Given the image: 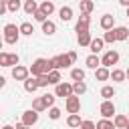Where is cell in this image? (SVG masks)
Masks as SVG:
<instances>
[{"instance_id":"1","label":"cell","mask_w":129,"mask_h":129,"mask_svg":"<svg viewBox=\"0 0 129 129\" xmlns=\"http://www.w3.org/2000/svg\"><path fill=\"white\" fill-rule=\"evenodd\" d=\"M48 71H50V62H48V58H36V60L30 64V69H28V73H30L32 77H38V75L48 73Z\"/></svg>"},{"instance_id":"2","label":"cell","mask_w":129,"mask_h":129,"mask_svg":"<svg viewBox=\"0 0 129 129\" xmlns=\"http://www.w3.org/2000/svg\"><path fill=\"white\" fill-rule=\"evenodd\" d=\"M18 38H20V30H18V26H16V24H6V26H4V42H8V44H16Z\"/></svg>"},{"instance_id":"3","label":"cell","mask_w":129,"mask_h":129,"mask_svg":"<svg viewBox=\"0 0 129 129\" xmlns=\"http://www.w3.org/2000/svg\"><path fill=\"white\" fill-rule=\"evenodd\" d=\"M48 62H50V69H56V71L67 69V67H71V64H73V60L69 58V54H56V56L48 58Z\"/></svg>"},{"instance_id":"4","label":"cell","mask_w":129,"mask_h":129,"mask_svg":"<svg viewBox=\"0 0 129 129\" xmlns=\"http://www.w3.org/2000/svg\"><path fill=\"white\" fill-rule=\"evenodd\" d=\"M117 62H119V52L117 50H107L103 54V58H101V67H107V69H111Z\"/></svg>"},{"instance_id":"5","label":"cell","mask_w":129,"mask_h":129,"mask_svg":"<svg viewBox=\"0 0 129 129\" xmlns=\"http://www.w3.org/2000/svg\"><path fill=\"white\" fill-rule=\"evenodd\" d=\"M56 89H54V97H62V99H67V97H71L73 95V85L71 83H58V85H54Z\"/></svg>"},{"instance_id":"6","label":"cell","mask_w":129,"mask_h":129,"mask_svg":"<svg viewBox=\"0 0 129 129\" xmlns=\"http://www.w3.org/2000/svg\"><path fill=\"white\" fill-rule=\"evenodd\" d=\"M64 107H67L69 113H79L81 111V97H77V95L67 97L64 99Z\"/></svg>"},{"instance_id":"7","label":"cell","mask_w":129,"mask_h":129,"mask_svg":"<svg viewBox=\"0 0 129 129\" xmlns=\"http://www.w3.org/2000/svg\"><path fill=\"white\" fill-rule=\"evenodd\" d=\"M99 111H101L103 119H111V117H115V105H113V101H111V99H105V101L101 103Z\"/></svg>"},{"instance_id":"8","label":"cell","mask_w":129,"mask_h":129,"mask_svg":"<svg viewBox=\"0 0 129 129\" xmlns=\"http://www.w3.org/2000/svg\"><path fill=\"white\" fill-rule=\"evenodd\" d=\"M28 75H30V73H28V69H26V67H22V64L12 67V79H14V81H24Z\"/></svg>"},{"instance_id":"9","label":"cell","mask_w":129,"mask_h":129,"mask_svg":"<svg viewBox=\"0 0 129 129\" xmlns=\"http://www.w3.org/2000/svg\"><path fill=\"white\" fill-rule=\"evenodd\" d=\"M36 121H38V113H36L34 109H28V111H24V113H22V123H24V125L32 127Z\"/></svg>"},{"instance_id":"10","label":"cell","mask_w":129,"mask_h":129,"mask_svg":"<svg viewBox=\"0 0 129 129\" xmlns=\"http://www.w3.org/2000/svg\"><path fill=\"white\" fill-rule=\"evenodd\" d=\"M99 24H101L103 30H111V28H115V16L113 14H103Z\"/></svg>"},{"instance_id":"11","label":"cell","mask_w":129,"mask_h":129,"mask_svg":"<svg viewBox=\"0 0 129 129\" xmlns=\"http://www.w3.org/2000/svg\"><path fill=\"white\" fill-rule=\"evenodd\" d=\"M127 123H129V117H125V115H121V113H115V117H113L115 129H127Z\"/></svg>"},{"instance_id":"12","label":"cell","mask_w":129,"mask_h":129,"mask_svg":"<svg viewBox=\"0 0 129 129\" xmlns=\"http://www.w3.org/2000/svg\"><path fill=\"white\" fill-rule=\"evenodd\" d=\"M103 38H91V42H89V50L93 52V54H97V52H101L103 50Z\"/></svg>"},{"instance_id":"13","label":"cell","mask_w":129,"mask_h":129,"mask_svg":"<svg viewBox=\"0 0 129 129\" xmlns=\"http://www.w3.org/2000/svg\"><path fill=\"white\" fill-rule=\"evenodd\" d=\"M77 42H79L81 46H89V42H91V32H89V30L77 32Z\"/></svg>"},{"instance_id":"14","label":"cell","mask_w":129,"mask_h":129,"mask_svg":"<svg viewBox=\"0 0 129 129\" xmlns=\"http://www.w3.org/2000/svg\"><path fill=\"white\" fill-rule=\"evenodd\" d=\"M109 73H111V71H109L107 67H97V69H95V79H97V81H107V79H109Z\"/></svg>"},{"instance_id":"15","label":"cell","mask_w":129,"mask_h":129,"mask_svg":"<svg viewBox=\"0 0 129 129\" xmlns=\"http://www.w3.org/2000/svg\"><path fill=\"white\" fill-rule=\"evenodd\" d=\"M85 91H87V83H85V81H75V83H73V95L81 97Z\"/></svg>"},{"instance_id":"16","label":"cell","mask_w":129,"mask_h":129,"mask_svg":"<svg viewBox=\"0 0 129 129\" xmlns=\"http://www.w3.org/2000/svg\"><path fill=\"white\" fill-rule=\"evenodd\" d=\"M58 16H60L62 22H69V20L73 18V8H71V6H62V8L58 10Z\"/></svg>"},{"instance_id":"17","label":"cell","mask_w":129,"mask_h":129,"mask_svg":"<svg viewBox=\"0 0 129 129\" xmlns=\"http://www.w3.org/2000/svg\"><path fill=\"white\" fill-rule=\"evenodd\" d=\"M113 32H115V38L117 40H127L129 38V30L125 26H117V28H113Z\"/></svg>"},{"instance_id":"18","label":"cell","mask_w":129,"mask_h":129,"mask_svg":"<svg viewBox=\"0 0 129 129\" xmlns=\"http://www.w3.org/2000/svg\"><path fill=\"white\" fill-rule=\"evenodd\" d=\"M85 64H87L89 69H93V71H95L97 67H101V58H99L97 54H89V56H87V60H85Z\"/></svg>"},{"instance_id":"19","label":"cell","mask_w":129,"mask_h":129,"mask_svg":"<svg viewBox=\"0 0 129 129\" xmlns=\"http://www.w3.org/2000/svg\"><path fill=\"white\" fill-rule=\"evenodd\" d=\"M109 79H113L115 83H123V81H125V71H121V69H113V71L109 73Z\"/></svg>"},{"instance_id":"20","label":"cell","mask_w":129,"mask_h":129,"mask_svg":"<svg viewBox=\"0 0 129 129\" xmlns=\"http://www.w3.org/2000/svg\"><path fill=\"white\" fill-rule=\"evenodd\" d=\"M62 79H60V71H56V69H50L48 71V85H58Z\"/></svg>"},{"instance_id":"21","label":"cell","mask_w":129,"mask_h":129,"mask_svg":"<svg viewBox=\"0 0 129 129\" xmlns=\"http://www.w3.org/2000/svg\"><path fill=\"white\" fill-rule=\"evenodd\" d=\"M36 89H38V85H36V77H32V79L26 77V79H24V91H26V93H34Z\"/></svg>"},{"instance_id":"22","label":"cell","mask_w":129,"mask_h":129,"mask_svg":"<svg viewBox=\"0 0 129 129\" xmlns=\"http://www.w3.org/2000/svg\"><path fill=\"white\" fill-rule=\"evenodd\" d=\"M42 32L48 34V36L54 34V32H56V24H54L52 20H44V22H42Z\"/></svg>"},{"instance_id":"23","label":"cell","mask_w":129,"mask_h":129,"mask_svg":"<svg viewBox=\"0 0 129 129\" xmlns=\"http://www.w3.org/2000/svg\"><path fill=\"white\" fill-rule=\"evenodd\" d=\"M38 10H42V12L46 14V16H50V14L54 12V4H52L50 0H44V2L40 4V8H38Z\"/></svg>"},{"instance_id":"24","label":"cell","mask_w":129,"mask_h":129,"mask_svg":"<svg viewBox=\"0 0 129 129\" xmlns=\"http://www.w3.org/2000/svg\"><path fill=\"white\" fill-rule=\"evenodd\" d=\"M22 8H24V12H26V14H34V12L38 10V6H36V0H26Z\"/></svg>"},{"instance_id":"25","label":"cell","mask_w":129,"mask_h":129,"mask_svg":"<svg viewBox=\"0 0 129 129\" xmlns=\"http://www.w3.org/2000/svg\"><path fill=\"white\" fill-rule=\"evenodd\" d=\"M93 8H95V2H93V0H81V12L91 14Z\"/></svg>"},{"instance_id":"26","label":"cell","mask_w":129,"mask_h":129,"mask_svg":"<svg viewBox=\"0 0 129 129\" xmlns=\"http://www.w3.org/2000/svg\"><path fill=\"white\" fill-rule=\"evenodd\" d=\"M18 30H20V34H24V36H30V34L34 32V28H32L30 22H22V24L18 26Z\"/></svg>"},{"instance_id":"27","label":"cell","mask_w":129,"mask_h":129,"mask_svg":"<svg viewBox=\"0 0 129 129\" xmlns=\"http://www.w3.org/2000/svg\"><path fill=\"white\" fill-rule=\"evenodd\" d=\"M101 97H103V99H113V97H115V89H113L111 85H105V87L101 89Z\"/></svg>"},{"instance_id":"28","label":"cell","mask_w":129,"mask_h":129,"mask_svg":"<svg viewBox=\"0 0 129 129\" xmlns=\"http://www.w3.org/2000/svg\"><path fill=\"white\" fill-rule=\"evenodd\" d=\"M67 125H69V127H79V125H81V117H79V113H71L69 119H67Z\"/></svg>"},{"instance_id":"29","label":"cell","mask_w":129,"mask_h":129,"mask_svg":"<svg viewBox=\"0 0 129 129\" xmlns=\"http://www.w3.org/2000/svg\"><path fill=\"white\" fill-rule=\"evenodd\" d=\"M95 129H115V125H113L111 119H101V121L95 125Z\"/></svg>"},{"instance_id":"30","label":"cell","mask_w":129,"mask_h":129,"mask_svg":"<svg viewBox=\"0 0 129 129\" xmlns=\"http://www.w3.org/2000/svg\"><path fill=\"white\" fill-rule=\"evenodd\" d=\"M71 79L73 81H85V71L83 69H73L71 71Z\"/></svg>"},{"instance_id":"31","label":"cell","mask_w":129,"mask_h":129,"mask_svg":"<svg viewBox=\"0 0 129 129\" xmlns=\"http://www.w3.org/2000/svg\"><path fill=\"white\" fill-rule=\"evenodd\" d=\"M36 85H38V89H40V87H48V73L38 75V77H36Z\"/></svg>"},{"instance_id":"32","label":"cell","mask_w":129,"mask_h":129,"mask_svg":"<svg viewBox=\"0 0 129 129\" xmlns=\"http://www.w3.org/2000/svg\"><path fill=\"white\" fill-rule=\"evenodd\" d=\"M32 109L36 111V113H40V111H44L46 107H44V103H42V97H38V99H34L32 101Z\"/></svg>"},{"instance_id":"33","label":"cell","mask_w":129,"mask_h":129,"mask_svg":"<svg viewBox=\"0 0 129 129\" xmlns=\"http://www.w3.org/2000/svg\"><path fill=\"white\" fill-rule=\"evenodd\" d=\"M103 42H109V44H113V42H117V38H115V32H113V28L105 32V36H103Z\"/></svg>"},{"instance_id":"34","label":"cell","mask_w":129,"mask_h":129,"mask_svg":"<svg viewBox=\"0 0 129 129\" xmlns=\"http://www.w3.org/2000/svg\"><path fill=\"white\" fill-rule=\"evenodd\" d=\"M42 103H44V107H46V109H48V107H52V105H54V95H50V93L42 95Z\"/></svg>"},{"instance_id":"35","label":"cell","mask_w":129,"mask_h":129,"mask_svg":"<svg viewBox=\"0 0 129 129\" xmlns=\"http://www.w3.org/2000/svg\"><path fill=\"white\" fill-rule=\"evenodd\" d=\"M48 117H50L52 121L60 119V109H58V107H50V109H48Z\"/></svg>"},{"instance_id":"36","label":"cell","mask_w":129,"mask_h":129,"mask_svg":"<svg viewBox=\"0 0 129 129\" xmlns=\"http://www.w3.org/2000/svg\"><path fill=\"white\" fill-rule=\"evenodd\" d=\"M6 8H8V12H18V10H20V0H12V2H8Z\"/></svg>"},{"instance_id":"37","label":"cell","mask_w":129,"mask_h":129,"mask_svg":"<svg viewBox=\"0 0 129 129\" xmlns=\"http://www.w3.org/2000/svg\"><path fill=\"white\" fill-rule=\"evenodd\" d=\"M0 67H10V52H0Z\"/></svg>"},{"instance_id":"38","label":"cell","mask_w":129,"mask_h":129,"mask_svg":"<svg viewBox=\"0 0 129 129\" xmlns=\"http://www.w3.org/2000/svg\"><path fill=\"white\" fill-rule=\"evenodd\" d=\"M79 129H95V123H93V121H89V119H85V121H81Z\"/></svg>"},{"instance_id":"39","label":"cell","mask_w":129,"mask_h":129,"mask_svg":"<svg viewBox=\"0 0 129 129\" xmlns=\"http://www.w3.org/2000/svg\"><path fill=\"white\" fill-rule=\"evenodd\" d=\"M32 16H34V20H38V22H44V20H46V14H44L42 10H36Z\"/></svg>"},{"instance_id":"40","label":"cell","mask_w":129,"mask_h":129,"mask_svg":"<svg viewBox=\"0 0 129 129\" xmlns=\"http://www.w3.org/2000/svg\"><path fill=\"white\" fill-rule=\"evenodd\" d=\"M18 60H20V58H18V54H16V52H10V67H16V64H18Z\"/></svg>"},{"instance_id":"41","label":"cell","mask_w":129,"mask_h":129,"mask_svg":"<svg viewBox=\"0 0 129 129\" xmlns=\"http://www.w3.org/2000/svg\"><path fill=\"white\" fill-rule=\"evenodd\" d=\"M67 54H69V58H71V60H73V62H75V60H77V52H75V50H69V52H67Z\"/></svg>"},{"instance_id":"42","label":"cell","mask_w":129,"mask_h":129,"mask_svg":"<svg viewBox=\"0 0 129 129\" xmlns=\"http://www.w3.org/2000/svg\"><path fill=\"white\" fill-rule=\"evenodd\" d=\"M14 129H30V127H28V125H24V123H22V121H20V123H18V125H16V127H14Z\"/></svg>"},{"instance_id":"43","label":"cell","mask_w":129,"mask_h":129,"mask_svg":"<svg viewBox=\"0 0 129 129\" xmlns=\"http://www.w3.org/2000/svg\"><path fill=\"white\" fill-rule=\"evenodd\" d=\"M6 10H8V8H6V4H2V2H0V16H2Z\"/></svg>"},{"instance_id":"44","label":"cell","mask_w":129,"mask_h":129,"mask_svg":"<svg viewBox=\"0 0 129 129\" xmlns=\"http://www.w3.org/2000/svg\"><path fill=\"white\" fill-rule=\"evenodd\" d=\"M4 85H6V79H4V77H2V75H0V89H2V87H4Z\"/></svg>"},{"instance_id":"45","label":"cell","mask_w":129,"mask_h":129,"mask_svg":"<svg viewBox=\"0 0 129 129\" xmlns=\"http://www.w3.org/2000/svg\"><path fill=\"white\" fill-rule=\"evenodd\" d=\"M119 4H121V6H125V8H127V6H129V0H119Z\"/></svg>"},{"instance_id":"46","label":"cell","mask_w":129,"mask_h":129,"mask_svg":"<svg viewBox=\"0 0 129 129\" xmlns=\"http://www.w3.org/2000/svg\"><path fill=\"white\" fill-rule=\"evenodd\" d=\"M125 79H127V81H129V69H127V71H125Z\"/></svg>"},{"instance_id":"47","label":"cell","mask_w":129,"mask_h":129,"mask_svg":"<svg viewBox=\"0 0 129 129\" xmlns=\"http://www.w3.org/2000/svg\"><path fill=\"white\" fill-rule=\"evenodd\" d=\"M2 129H14V127H12V125H4Z\"/></svg>"},{"instance_id":"48","label":"cell","mask_w":129,"mask_h":129,"mask_svg":"<svg viewBox=\"0 0 129 129\" xmlns=\"http://www.w3.org/2000/svg\"><path fill=\"white\" fill-rule=\"evenodd\" d=\"M0 2H2V4H8V2H12V0H0Z\"/></svg>"},{"instance_id":"49","label":"cell","mask_w":129,"mask_h":129,"mask_svg":"<svg viewBox=\"0 0 129 129\" xmlns=\"http://www.w3.org/2000/svg\"><path fill=\"white\" fill-rule=\"evenodd\" d=\"M127 18H129V6H127Z\"/></svg>"},{"instance_id":"50","label":"cell","mask_w":129,"mask_h":129,"mask_svg":"<svg viewBox=\"0 0 129 129\" xmlns=\"http://www.w3.org/2000/svg\"><path fill=\"white\" fill-rule=\"evenodd\" d=\"M2 42H4V38H2V36H0V44H2Z\"/></svg>"},{"instance_id":"51","label":"cell","mask_w":129,"mask_h":129,"mask_svg":"<svg viewBox=\"0 0 129 129\" xmlns=\"http://www.w3.org/2000/svg\"><path fill=\"white\" fill-rule=\"evenodd\" d=\"M127 129H129V123H127Z\"/></svg>"},{"instance_id":"52","label":"cell","mask_w":129,"mask_h":129,"mask_svg":"<svg viewBox=\"0 0 129 129\" xmlns=\"http://www.w3.org/2000/svg\"><path fill=\"white\" fill-rule=\"evenodd\" d=\"M0 48H2V44H0Z\"/></svg>"},{"instance_id":"53","label":"cell","mask_w":129,"mask_h":129,"mask_svg":"<svg viewBox=\"0 0 129 129\" xmlns=\"http://www.w3.org/2000/svg\"><path fill=\"white\" fill-rule=\"evenodd\" d=\"M127 42H129V38H127Z\"/></svg>"}]
</instances>
